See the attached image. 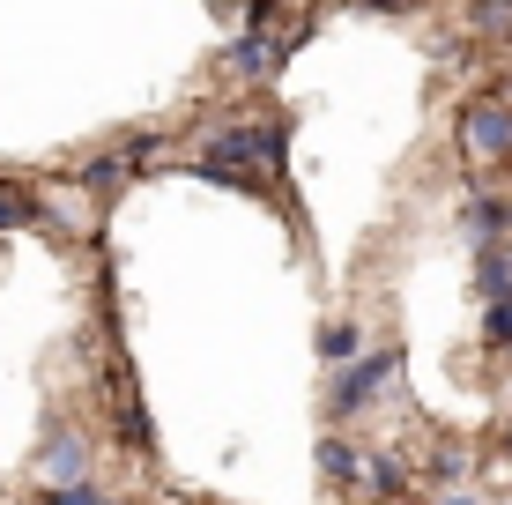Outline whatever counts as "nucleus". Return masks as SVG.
I'll return each mask as SVG.
<instances>
[{"label":"nucleus","mask_w":512,"mask_h":505,"mask_svg":"<svg viewBox=\"0 0 512 505\" xmlns=\"http://www.w3.org/2000/svg\"><path fill=\"white\" fill-rule=\"evenodd\" d=\"M38 483H45V491H75V483H90V439L60 424L38 446Z\"/></svg>","instance_id":"f257e3e1"},{"label":"nucleus","mask_w":512,"mask_h":505,"mask_svg":"<svg viewBox=\"0 0 512 505\" xmlns=\"http://www.w3.org/2000/svg\"><path fill=\"white\" fill-rule=\"evenodd\" d=\"M386 372H394V350H372V357L342 364V379H334V416H364L372 394L386 387Z\"/></svg>","instance_id":"f03ea898"},{"label":"nucleus","mask_w":512,"mask_h":505,"mask_svg":"<svg viewBox=\"0 0 512 505\" xmlns=\"http://www.w3.org/2000/svg\"><path fill=\"white\" fill-rule=\"evenodd\" d=\"M461 142L475 156H505L512 149V112H505V104H475V112L461 119Z\"/></svg>","instance_id":"7ed1b4c3"},{"label":"nucleus","mask_w":512,"mask_h":505,"mask_svg":"<svg viewBox=\"0 0 512 505\" xmlns=\"http://www.w3.org/2000/svg\"><path fill=\"white\" fill-rule=\"evenodd\" d=\"M505 223H512V208H505V201L475 194V201H468V216H461V231H468V246L483 253V246H498V231H505Z\"/></svg>","instance_id":"20e7f679"},{"label":"nucleus","mask_w":512,"mask_h":505,"mask_svg":"<svg viewBox=\"0 0 512 505\" xmlns=\"http://www.w3.org/2000/svg\"><path fill=\"white\" fill-rule=\"evenodd\" d=\"M475 290H483L490 305L512 298V253H505V246H483V253H475Z\"/></svg>","instance_id":"39448f33"},{"label":"nucleus","mask_w":512,"mask_h":505,"mask_svg":"<svg viewBox=\"0 0 512 505\" xmlns=\"http://www.w3.org/2000/svg\"><path fill=\"white\" fill-rule=\"evenodd\" d=\"M275 60H282V45H275V38H260V30H245V38L231 45V67H238V75H268Z\"/></svg>","instance_id":"423d86ee"},{"label":"nucleus","mask_w":512,"mask_h":505,"mask_svg":"<svg viewBox=\"0 0 512 505\" xmlns=\"http://www.w3.org/2000/svg\"><path fill=\"white\" fill-rule=\"evenodd\" d=\"M320 357L334 364V372H342V364H357V357H364V335H357L349 320H342V327H327V335H320Z\"/></svg>","instance_id":"0eeeda50"},{"label":"nucleus","mask_w":512,"mask_h":505,"mask_svg":"<svg viewBox=\"0 0 512 505\" xmlns=\"http://www.w3.org/2000/svg\"><path fill=\"white\" fill-rule=\"evenodd\" d=\"M320 468H327V476H334V483H357V468H364V461H357V446H342V439H327V446H320Z\"/></svg>","instance_id":"6e6552de"},{"label":"nucleus","mask_w":512,"mask_h":505,"mask_svg":"<svg viewBox=\"0 0 512 505\" xmlns=\"http://www.w3.org/2000/svg\"><path fill=\"white\" fill-rule=\"evenodd\" d=\"M364 468H372V491H379V498H401V491H409V468H401L394 454H379V461H364Z\"/></svg>","instance_id":"1a4fd4ad"},{"label":"nucleus","mask_w":512,"mask_h":505,"mask_svg":"<svg viewBox=\"0 0 512 505\" xmlns=\"http://www.w3.org/2000/svg\"><path fill=\"white\" fill-rule=\"evenodd\" d=\"M30 216H38V201H30L23 186H0V231H23Z\"/></svg>","instance_id":"9d476101"},{"label":"nucleus","mask_w":512,"mask_h":505,"mask_svg":"<svg viewBox=\"0 0 512 505\" xmlns=\"http://www.w3.org/2000/svg\"><path fill=\"white\" fill-rule=\"evenodd\" d=\"M119 179H127V164H119V156H97V164H82V186H90V194H112Z\"/></svg>","instance_id":"9b49d317"},{"label":"nucleus","mask_w":512,"mask_h":505,"mask_svg":"<svg viewBox=\"0 0 512 505\" xmlns=\"http://www.w3.org/2000/svg\"><path fill=\"white\" fill-rule=\"evenodd\" d=\"M483 335H490V350H512V298H498V305H490Z\"/></svg>","instance_id":"f8f14e48"},{"label":"nucleus","mask_w":512,"mask_h":505,"mask_svg":"<svg viewBox=\"0 0 512 505\" xmlns=\"http://www.w3.org/2000/svg\"><path fill=\"white\" fill-rule=\"evenodd\" d=\"M438 505H483V498H468V491H446V498H438Z\"/></svg>","instance_id":"ddd939ff"},{"label":"nucleus","mask_w":512,"mask_h":505,"mask_svg":"<svg viewBox=\"0 0 512 505\" xmlns=\"http://www.w3.org/2000/svg\"><path fill=\"white\" fill-rule=\"evenodd\" d=\"M505 454H512V431H505Z\"/></svg>","instance_id":"4468645a"}]
</instances>
